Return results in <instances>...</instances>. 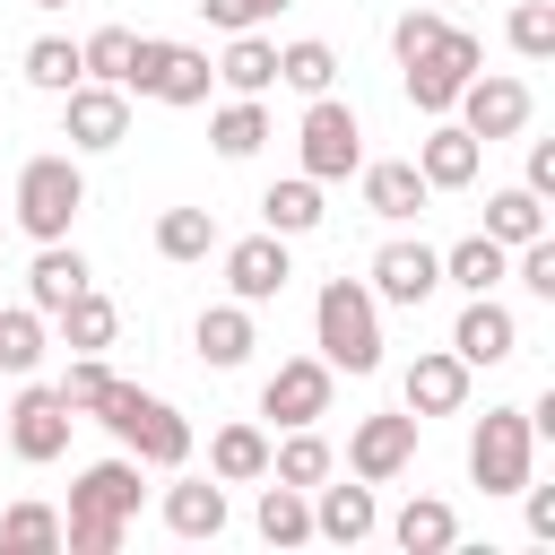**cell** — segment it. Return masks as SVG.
Wrapping results in <instances>:
<instances>
[{
  "label": "cell",
  "instance_id": "1",
  "mask_svg": "<svg viewBox=\"0 0 555 555\" xmlns=\"http://www.w3.org/2000/svg\"><path fill=\"white\" fill-rule=\"evenodd\" d=\"M95 425H104L139 468H165V477H173V468L191 460V416H182L173 399L139 390V382H121V373H113V390L95 399Z\"/></svg>",
  "mask_w": 555,
  "mask_h": 555
},
{
  "label": "cell",
  "instance_id": "2",
  "mask_svg": "<svg viewBox=\"0 0 555 555\" xmlns=\"http://www.w3.org/2000/svg\"><path fill=\"white\" fill-rule=\"evenodd\" d=\"M312 347L330 373H382V304L364 278H330L312 295Z\"/></svg>",
  "mask_w": 555,
  "mask_h": 555
},
{
  "label": "cell",
  "instance_id": "3",
  "mask_svg": "<svg viewBox=\"0 0 555 555\" xmlns=\"http://www.w3.org/2000/svg\"><path fill=\"white\" fill-rule=\"evenodd\" d=\"M78 208H87V173H78V156H69V147H52V156H26V165H17V199H9L17 234L61 243V234L78 225Z\"/></svg>",
  "mask_w": 555,
  "mask_h": 555
},
{
  "label": "cell",
  "instance_id": "4",
  "mask_svg": "<svg viewBox=\"0 0 555 555\" xmlns=\"http://www.w3.org/2000/svg\"><path fill=\"white\" fill-rule=\"evenodd\" d=\"M529 460H538V434H529L520 408H486V416L468 425V486L520 494V486H529Z\"/></svg>",
  "mask_w": 555,
  "mask_h": 555
},
{
  "label": "cell",
  "instance_id": "5",
  "mask_svg": "<svg viewBox=\"0 0 555 555\" xmlns=\"http://www.w3.org/2000/svg\"><path fill=\"white\" fill-rule=\"evenodd\" d=\"M477 69H486V43H477L468 26H442V35H434V52H416V61L399 69V78H408V104H416L425 121H442V113L460 104V87H468Z\"/></svg>",
  "mask_w": 555,
  "mask_h": 555
},
{
  "label": "cell",
  "instance_id": "6",
  "mask_svg": "<svg viewBox=\"0 0 555 555\" xmlns=\"http://www.w3.org/2000/svg\"><path fill=\"white\" fill-rule=\"evenodd\" d=\"M295 156H304L312 182H347V173L364 165V121H356V104H338V95H304Z\"/></svg>",
  "mask_w": 555,
  "mask_h": 555
},
{
  "label": "cell",
  "instance_id": "7",
  "mask_svg": "<svg viewBox=\"0 0 555 555\" xmlns=\"http://www.w3.org/2000/svg\"><path fill=\"white\" fill-rule=\"evenodd\" d=\"M69 425H78V408H69L52 382H35V373H26V390H17V399H9V416H0L9 460H26V468H52V460L69 451Z\"/></svg>",
  "mask_w": 555,
  "mask_h": 555
},
{
  "label": "cell",
  "instance_id": "8",
  "mask_svg": "<svg viewBox=\"0 0 555 555\" xmlns=\"http://www.w3.org/2000/svg\"><path fill=\"white\" fill-rule=\"evenodd\" d=\"M529 113H538V104H529V87H520V78H503V69H477V78L460 87V104H451V121H460L468 139H486V147H494V139H520V130H529Z\"/></svg>",
  "mask_w": 555,
  "mask_h": 555
},
{
  "label": "cell",
  "instance_id": "9",
  "mask_svg": "<svg viewBox=\"0 0 555 555\" xmlns=\"http://www.w3.org/2000/svg\"><path fill=\"white\" fill-rule=\"evenodd\" d=\"M61 139H69V156H104V147H121V139H130V95L104 87V78H78V87L61 95Z\"/></svg>",
  "mask_w": 555,
  "mask_h": 555
},
{
  "label": "cell",
  "instance_id": "10",
  "mask_svg": "<svg viewBox=\"0 0 555 555\" xmlns=\"http://www.w3.org/2000/svg\"><path fill=\"white\" fill-rule=\"evenodd\" d=\"M364 286H373V304H399V312H416V304L442 286V251H434V243H416V234H390V243L373 251Z\"/></svg>",
  "mask_w": 555,
  "mask_h": 555
},
{
  "label": "cell",
  "instance_id": "11",
  "mask_svg": "<svg viewBox=\"0 0 555 555\" xmlns=\"http://www.w3.org/2000/svg\"><path fill=\"white\" fill-rule=\"evenodd\" d=\"M217 251H225V295H234V304H251V312H260V304H278V295H286V278H295L286 234H269V225H260V234H243V243H217Z\"/></svg>",
  "mask_w": 555,
  "mask_h": 555
},
{
  "label": "cell",
  "instance_id": "12",
  "mask_svg": "<svg viewBox=\"0 0 555 555\" xmlns=\"http://www.w3.org/2000/svg\"><path fill=\"white\" fill-rule=\"evenodd\" d=\"M330 390H338V373H330L321 356H286V364L260 382V416H269V425H321V416H330Z\"/></svg>",
  "mask_w": 555,
  "mask_h": 555
},
{
  "label": "cell",
  "instance_id": "13",
  "mask_svg": "<svg viewBox=\"0 0 555 555\" xmlns=\"http://www.w3.org/2000/svg\"><path fill=\"white\" fill-rule=\"evenodd\" d=\"M347 468H356L364 486L408 477V468H416V416H408V408H390V416H356V434H347Z\"/></svg>",
  "mask_w": 555,
  "mask_h": 555
},
{
  "label": "cell",
  "instance_id": "14",
  "mask_svg": "<svg viewBox=\"0 0 555 555\" xmlns=\"http://www.w3.org/2000/svg\"><path fill=\"white\" fill-rule=\"evenodd\" d=\"M451 356L477 373V364H512L520 356V321H512V304L503 295H468L460 304V321H451Z\"/></svg>",
  "mask_w": 555,
  "mask_h": 555
},
{
  "label": "cell",
  "instance_id": "15",
  "mask_svg": "<svg viewBox=\"0 0 555 555\" xmlns=\"http://www.w3.org/2000/svg\"><path fill=\"white\" fill-rule=\"evenodd\" d=\"M399 408L425 425V416H460L468 408V364L451 356V347H425L416 364H408V382H399Z\"/></svg>",
  "mask_w": 555,
  "mask_h": 555
},
{
  "label": "cell",
  "instance_id": "16",
  "mask_svg": "<svg viewBox=\"0 0 555 555\" xmlns=\"http://www.w3.org/2000/svg\"><path fill=\"white\" fill-rule=\"evenodd\" d=\"M477 165H486V139H468L451 113L416 139V173H425V191H468V182H477Z\"/></svg>",
  "mask_w": 555,
  "mask_h": 555
},
{
  "label": "cell",
  "instance_id": "17",
  "mask_svg": "<svg viewBox=\"0 0 555 555\" xmlns=\"http://www.w3.org/2000/svg\"><path fill=\"white\" fill-rule=\"evenodd\" d=\"M382 529V503H373V486L356 477V486H312V538H330V546H364Z\"/></svg>",
  "mask_w": 555,
  "mask_h": 555
},
{
  "label": "cell",
  "instance_id": "18",
  "mask_svg": "<svg viewBox=\"0 0 555 555\" xmlns=\"http://www.w3.org/2000/svg\"><path fill=\"white\" fill-rule=\"evenodd\" d=\"M191 347H199V364L208 373H234V364H251V347H260V330H251V304H208L199 321H191Z\"/></svg>",
  "mask_w": 555,
  "mask_h": 555
},
{
  "label": "cell",
  "instance_id": "19",
  "mask_svg": "<svg viewBox=\"0 0 555 555\" xmlns=\"http://www.w3.org/2000/svg\"><path fill=\"white\" fill-rule=\"evenodd\" d=\"M69 512H95V520H139V460H130V451H113V460L78 468Z\"/></svg>",
  "mask_w": 555,
  "mask_h": 555
},
{
  "label": "cell",
  "instance_id": "20",
  "mask_svg": "<svg viewBox=\"0 0 555 555\" xmlns=\"http://www.w3.org/2000/svg\"><path fill=\"white\" fill-rule=\"evenodd\" d=\"M356 182H364V208L373 217H390V225H408V217H425V173H416V156H382V165H356Z\"/></svg>",
  "mask_w": 555,
  "mask_h": 555
},
{
  "label": "cell",
  "instance_id": "21",
  "mask_svg": "<svg viewBox=\"0 0 555 555\" xmlns=\"http://www.w3.org/2000/svg\"><path fill=\"white\" fill-rule=\"evenodd\" d=\"M78 286H95V278H87V260H78V243H69V234H61V243H35V260H26V304L52 321Z\"/></svg>",
  "mask_w": 555,
  "mask_h": 555
},
{
  "label": "cell",
  "instance_id": "22",
  "mask_svg": "<svg viewBox=\"0 0 555 555\" xmlns=\"http://www.w3.org/2000/svg\"><path fill=\"white\" fill-rule=\"evenodd\" d=\"M156 512H165L173 538H225V486L217 477H173L156 494Z\"/></svg>",
  "mask_w": 555,
  "mask_h": 555
},
{
  "label": "cell",
  "instance_id": "23",
  "mask_svg": "<svg viewBox=\"0 0 555 555\" xmlns=\"http://www.w3.org/2000/svg\"><path fill=\"white\" fill-rule=\"evenodd\" d=\"M390 538H399V555H451L460 546V512L442 494H408L390 512Z\"/></svg>",
  "mask_w": 555,
  "mask_h": 555
},
{
  "label": "cell",
  "instance_id": "24",
  "mask_svg": "<svg viewBox=\"0 0 555 555\" xmlns=\"http://www.w3.org/2000/svg\"><path fill=\"white\" fill-rule=\"evenodd\" d=\"M208 477L217 486H260L269 477V425H217L208 434Z\"/></svg>",
  "mask_w": 555,
  "mask_h": 555
},
{
  "label": "cell",
  "instance_id": "25",
  "mask_svg": "<svg viewBox=\"0 0 555 555\" xmlns=\"http://www.w3.org/2000/svg\"><path fill=\"white\" fill-rule=\"evenodd\" d=\"M512 278V251L494 243V234H460L451 251H442V286H460V295H494Z\"/></svg>",
  "mask_w": 555,
  "mask_h": 555
},
{
  "label": "cell",
  "instance_id": "26",
  "mask_svg": "<svg viewBox=\"0 0 555 555\" xmlns=\"http://www.w3.org/2000/svg\"><path fill=\"white\" fill-rule=\"evenodd\" d=\"M52 321H61V347H69V356H104V347L121 338V312H113V295H95V286H78Z\"/></svg>",
  "mask_w": 555,
  "mask_h": 555
},
{
  "label": "cell",
  "instance_id": "27",
  "mask_svg": "<svg viewBox=\"0 0 555 555\" xmlns=\"http://www.w3.org/2000/svg\"><path fill=\"white\" fill-rule=\"evenodd\" d=\"M269 477L278 486H321V477H338V451L321 442V425H286V442H269Z\"/></svg>",
  "mask_w": 555,
  "mask_h": 555
},
{
  "label": "cell",
  "instance_id": "28",
  "mask_svg": "<svg viewBox=\"0 0 555 555\" xmlns=\"http://www.w3.org/2000/svg\"><path fill=\"white\" fill-rule=\"evenodd\" d=\"M217 87H225V95H269V87H278V43H269L260 26H243V35L225 43V61H217Z\"/></svg>",
  "mask_w": 555,
  "mask_h": 555
},
{
  "label": "cell",
  "instance_id": "29",
  "mask_svg": "<svg viewBox=\"0 0 555 555\" xmlns=\"http://www.w3.org/2000/svg\"><path fill=\"white\" fill-rule=\"evenodd\" d=\"M321 217H330V208H321V182H312V173H286V182H269V191H260V225H269V234H286V243H295V234H312Z\"/></svg>",
  "mask_w": 555,
  "mask_h": 555
},
{
  "label": "cell",
  "instance_id": "30",
  "mask_svg": "<svg viewBox=\"0 0 555 555\" xmlns=\"http://www.w3.org/2000/svg\"><path fill=\"white\" fill-rule=\"evenodd\" d=\"M208 87H217V61H208L199 43H165V69H156V87H147V95L182 113V104H208Z\"/></svg>",
  "mask_w": 555,
  "mask_h": 555
},
{
  "label": "cell",
  "instance_id": "31",
  "mask_svg": "<svg viewBox=\"0 0 555 555\" xmlns=\"http://www.w3.org/2000/svg\"><path fill=\"white\" fill-rule=\"evenodd\" d=\"M208 139H217V156H225V165L260 156V147H269V104H260V95H234V104H217V113H208Z\"/></svg>",
  "mask_w": 555,
  "mask_h": 555
},
{
  "label": "cell",
  "instance_id": "32",
  "mask_svg": "<svg viewBox=\"0 0 555 555\" xmlns=\"http://www.w3.org/2000/svg\"><path fill=\"white\" fill-rule=\"evenodd\" d=\"M477 234H494V243L512 251V243L546 234V199H538L529 182H503V191H486V225H477Z\"/></svg>",
  "mask_w": 555,
  "mask_h": 555
},
{
  "label": "cell",
  "instance_id": "33",
  "mask_svg": "<svg viewBox=\"0 0 555 555\" xmlns=\"http://www.w3.org/2000/svg\"><path fill=\"white\" fill-rule=\"evenodd\" d=\"M251 529H260L269 546H304V538H312V494H304V486L260 477V512H251Z\"/></svg>",
  "mask_w": 555,
  "mask_h": 555
},
{
  "label": "cell",
  "instance_id": "34",
  "mask_svg": "<svg viewBox=\"0 0 555 555\" xmlns=\"http://www.w3.org/2000/svg\"><path fill=\"white\" fill-rule=\"evenodd\" d=\"M17 78H26L35 95H69V87L87 78V61H78V43H69V35H35V43H26V69H17Z\"/></svg>",
  "mask_w": 555,
  "mask_h": 555
},
{
  "label": "cell",
  "instance_id": "35",
  "mask_svg": "<svg viewBox=\"0 0 555 555\" xmlns=\"http://www.w3.org/2000/svg\"><path fill=\"white\" fill-rule=\"evenodd\" d=\"M278 87H295V95H330V87H338V52H330L321 35L278 43Z\"/></svg>",
  "mask_w": 555,
  "mask_h": 555
},
{
  "label": "cell",
  "instance_id": "36",
  "mask_svg": "<svg viewBox=\"0 0 555 555\" xmlns=\"http://www.w3.org/2000/svg\"><path fill=\"white\" fill-rule=\"evenodd\" d=\"M43 347H52V321H43L35 304H9V312H0V373L26 382V373L43 364Z\"/></svg>",
  "mask_w": 555,
  "mask_h": 555
},
{
  "label": "cell",
  "instance_id": "37",
  "mask_svg": "<svg viewBox=\"0 0 555 555\" xmlns=\"http://www.w3.org/2000/svg\"><path fill=\"white\" fill-rule=\"evenodd\" d=\"M156 251L165 260H208L217 251V208H165L156 217Z\"/></svg>",
  "mask_w": 555,
  "mask_h": 555
},
{
  "label": "cell",
  "instance_id": "38",
  "mask_svg": "<svg viewBox=\"0 0 555 555\" xmlns=\"http://www.w3.org/2000/svg\"><path fill=\"white\" fill-rule=\"evenodd\" d=\"M0 546L9 555H61V512L52 503H9L0 512Z\"/></svg>",
  "mask_w": 555,
  "mask_h": 555
},
{
  "label": "cell",
  "instance_id": "39",
  "mask_svg": "<svg viewBox=\"0 0 555 555\" xmlns=\"http://www.w3.org/2000/svg\"><path fill=\"white\" fill-rule=\"evenodd\" d=\"M503 35H512V52H520V61H555V0H520Z\"/></svg>",
  "mask_w": 555,
  "mask_h": 555
},
{
  "label": "cell",
  "instance_id": "40",
  "mask_svg": "<svg viewBox=\"0 0 555 555\" xmlns=\"http://www.w3.org/2000/svg\"><path fill=\"white\" fill-rule=\"evenodd\" d=\"M78 61H87V78L121 87V69H130V26H95V35L78 43Z\"/></svg>",
  "mask_w": 555,
  "mask_h": 555
},
{
  "label": "cell",
  "instance_id": "41",
  "mask_svg": "<svg viewBox=\"0 0 555 555\" xmlns=\"http://www.w3.org/2000/svg\"><path fill=\"white\" fill-rule=\"evenodd\" d=\"M52 390H61V399H69L78 416H95V399L113 390V364H104V356H69V373H61Z\"/></svg>",
  "mask_w": 555,
  "mask_h": 555
},
{
  "label": "cell",
  "instance_id": "42",
  "mask_svg": "<svg viewBox=\"0 0 555 555\" xmlns=\"http://www.w3.org/2000/svg\"><path fill=\"white\" fill-rule=\"evenodd\" d=\"M442 26H451V17H442L434 0H416V9H408V17L390 26V52H399V69H408L416 52H434V35H442Z\"/></svg>",
  "mask_w": 555,
  "mask_h": 555
},
{
  "label": "cell",
  "instance_id": "43",
  "mask_svg": "<svg viewBox=\"0 0 555 555\" xmlns=\"http://www.w3.org/2000/svg\"><path fill=\"white\" fill-rule=\"evenodd\" d=\"M286 0H199V17L217 26V35H243V26H269Z\"/></svg>",
  "mask_w": 555,
  "mask_h": 555
},
{
  "label": "cell",
  "instance_id": "44",
  "mask_svg": "<svg viewBox=\"0 0 555 555\" xmlns=\"http://www.w3.org/2000/svg\"><path fill=\"white\" fill-rule=\"evenodd\" d=\"M520 503H529V538L555 546V486H520Z\"/></svg>",
  "mask_w": 555,
  "mask_h": 555
},
{
  "label": "cell",
  "instance_id": "45",
  "mask_svg": "<svg viewBox=\"0 0 555 555\" xmlns=\"http://www.w3.org/2000/svg\"><path fill=\"white\" fill-rule=\"evenodd\" d=\"M538 199H555V139H529V173H520Z\"/></svg>",
  "mask_w": 555,
  "mask_h": 555
},
{
  "label": "cell",
  "instance_id": "46",
  "mask_svg": "<svg viewBox=\"0 0 555 555\" xmlns=\"http://www.w3.org/2000/svg\"><path fill=\"white\" fill-rule=\"evenodd\" d=\"M35 9H69V0H35Z\"/></svg>",
  "mask_w": 555,
  "mask_h": 555
},
{
  "label": "cell",
  "instance_id": "47",
  "mask_svg": "<svg viewBox=\"0 0 555 555\" xmlns=\"http://www.w3.org/2000/svg\"><path fill=\"white\" fill-rule=\"evenodd\" d=\"M0 451H9V434H0Z\"/></svg>",
  "mask_w": 555,
  "mask_h": 555
},
{
  "label": "cell",
  "instance_id": "48",
  "mask_svg": "<svg viewBox=\"0 0 555 555\" xmlns=\"http://www.w3.org/2000/svg\"><path fill=\"white\" fill-rule=\"evenodd\" d=\"M434 9H442V0H434Z\"/></svg>",
  "mask_w": 555,
  "mask_h": 555
}]
</instances>
